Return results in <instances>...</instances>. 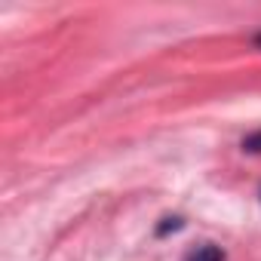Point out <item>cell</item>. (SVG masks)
I'll use <instances>...</instances> for the list:
<instances>
[{
    "mask_svg": "<svg viewBox=\"0 0 261 261\" xmlns=\"http://www.w3.org/2000/svg\"><path fill=\"white\" fill-rule=\"evenodd\" d=\"M185 261H224V252L215 246V243H203L197 249H191L185 255Z\"/></svg>",
    "mask_w": 261,
    "mask_h": 261,
    "instance_id": "cell-1",
    "label": "cell"
},
{
    "mask_svg": "<svg viewBox=\"0 0 261 261\" xmlns=\"http://www.w3.org/2000/svg\"><path fill=\"white\" fill-rule=\"evenodd\" d=\"M255 43H258V46H261V34H258V37H255Z\"/></svg>",
    "mask_w": 261,
    "mask_h": 261,
    "instance_id": "cell-2",
    "label": "cell"
}]
</instances>
